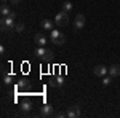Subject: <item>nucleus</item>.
Masks as SVG:
<instances>
[{"label":"nucleus","mask_w":120,"mask_h":118,"mask_svg":"<svg viewBox=\"0 0 120 118\" xmlns=\"http://www.w3.org/2000/svg\"><path fill=\"white\" fill-rule=\"evenodd\" d=\"M34 54L37 56V57H40L42 61H50V59L53 57V51L48 50V48H45V46H38V48H35Z\"/></svg>","instance_id":"3"},{"label":"nucleus","mask_w":120,"mask_h":118,"mask_svg":"<svg viewBox=\"0 0 120 118\" xmlns=\"http://www.w3.org/2000/svg\"><path fill=\"white\" fill-rule=\"evenodd\" d=\"M40 115H42V117H51V115H53V107H51L50 104H43V105L40 107Z\"/></svg>","instance_id":"8"},{"label":"nucleus","mask_w":120,"mask_h":118,"mask_svg":"<svg viewBox=\"0 0 120 118\" xmlns=\"http://www.w3.org/2000/svg\"><path fill=\"white\" fill-rule=\"evenodd\" d=\"M40 26L43 30H53L55 29V22L51 21V19H43L42 22H40Z\"/></svg>","instance_id":"12"},{"label":"nucleus","mask_w":120,"mask_h":118,"mask_svg":"<svg viewBox=\"0 0 120 118\" xmlns=\"http://www.w3.org/2000/svg\"><path fill=\"white\" fill-rule=\"evenodd\" d=\"M34 42H35L38 46H45L46 43H48V40H46V37L43 35V34H35V37H34Z\"/></svg>","instance_id":"11"},{"label":"nucleus","mask_w":120,"mask_h":118,"mask_svg":"<svg viewBox=\"0 0 120 118\" xmlns=\"http://www.w3.org/2000/svg\"><path fill=\"white\" fill-rule=\"evenodd\" d=\"M48 83H50V86H53V88H61V86L64 85V78H63L61 75H56V77H51Z\"/></svg>","instance_id":"6"},{"label":"nucleus","mask_w":120,"mask_h":118,"mask_svg":"<svg viewBox=\"0 0 120 118\" xmlns=\"http://www.w3.org/2000/svg\"><path fill=\"white\" fill-rule=\"evenodd\" d=\"M56 117H58V118H64V117H67V113H63V112H59V113H56Z\"/></svg>","instance_id":"20"},{"label":"nucleus","mask_w":120,"mask_h":118,"mask_svg":"<svg viewBox=\"0 0 120 118\" xmlns=\"http://www.w3.org/2000/svg\"><path fill=\"white\" fill-rule=\"evenodd\" d=\"M0 54H2V56L5 54V46H3V45H0Z\"/></svg>","instance_id":"21"},{"label":"nucleus","mask_w":120,"mask_h":118,"mask_svg":"<svg viewBox=\"0 0 120 118\" xmlns=\"http://www.w3.org/2000/svg\"><path fill=\"white\" fill-rule=\"evenodd\" d=\"M111 82H112V77H111V75H109V77H107V75H104V77H102V85H104V86H109Z\"/></svg>","instance_id":"16"},{"label":"nucleus","mask_w":120,"mask_h":118,"mask_svg":"<svg viewBox=\"0 0 120 118\" xmlns=\"http://www.w3.org/2000/svg\"><path fill=\"white\" fill-rule=\"evenodd\" d=\"M10 13H11V11H10L8 5H2V8H0V14H2V16H8Z\"/></svg>","instance_id":"15"},{"label":"nucleus","mask_w":120,"mask_h":118,"mask_svg":"<svg viewBox=\"0 0 120 118\" xmlns=\"http://www.w3.org/2000/svg\"><path fill=\"white\" fill-rule=\"evenodd\" d=\"M55 22L59 26V27L67 26V24H69V13H67V11H64V10H61V11H59V13L55 16Z\"/></svg>","instance_id":"4"},{"label":"nucleus","mask_w":120,"mask_h":118,"mask_svg":"<svg viewBox=\"0 0 120 118\" xmlns=\"http://www.w3.org/2000/svg\"><path fill=\"white\" fill-rule=\"evenodd\" d=\"M109 75L111 77H119L120 75V65L119 64H114V65L109 67Z\"/></svg>","instance_id":"13"},{"label":"nucleus","mask_w":120,"mask_h":118,"mask_svg":"<svg viewBox=\"0 0 120 118\" xmlns=\"http://www.w3.org/2000/svg\"><path fill=\"white\" fill-rule=\"evenodd\" d=\"M30 110H32V102L30 100H22L21 102V113L22 115H27Z\"/></svg>","instance_id":"9"},{"label":"nucleus","mask_w":120,"mask_h":118,"mask_svg":"<svg viewBox=\"0 0 120 118\" xmlns=\"http://www.w3.org/2000/svg\"><path fill=\"white\" fill-rule=\"evenodd\" d=\"M61 10H64V11H67V13H69V11L72 10V3H71L69 0L63 2V5H61Z\"/></svg>","instance_id":"14"},{"label":"nucleus","mask_w":120,"mask_h":118,"mask_svg":"<svg viewBox=\"0 0 120 118\" xmlns=\"http://www.w3.org/2000/svg\"><path fill=\"white\" fill-rule=\"evenodd\" d=\"M18 86H19V88H26V86H27V80H22V82L19 83Z\"/></svg>","instance_id":"19"},{"label":"nucleus","mask_w":120,"mask_h":118,"mask_svg":"<svg viewBox=\"0 0 120 118\" xmlns=\"http://www.w3.org/2000/svg\"><path fill=\"white\" fill-rule=\"evenodd\" d=\"M10 2H11L13 5H18V3H19V2H21V0H10Z\"/></svg>","instance_id":"22"},{"label":"nucleus","mask_w":120,"mask_h":118,"mask_svg":"<svg viewBox=\"0 0 120 118\" xmlns=\"http://www.w3.org/2000/svg\"><path fill=\"white\" fill-rule=\"evenodd\" d=\"M50 40H51V43H55V45H58V46H63L66 43L64 34H61V30H58V29L50 30Z\"/></svg>","instance_id":"2"},{"label":"nucleus","mask_w":120,"mask_h":118,"mask_svg":"<svg viewBox=\"0 0 120 118\" xmlns=\"http://www.w3.org/2000/svg\"><path fill=\"white\" fill-rule=\"evenodd\" d=\"M93 73L96 75V77H104V75H107L109 73V69L106 67V65H96L94 69H93Z\"/></svg>","instance_id":"7"},{"label":"nucleus","mask_w":120,"mask_h":118,"mask_svg":"<svg viewBox=\"0 0 120 118\" xmlns=\"http://www.w3.org/2000/svg\"><path fill=\"white\" fill-rule=\"evenodd\" d=\"M85 22H86V18L83 16L82 13H79L74 19V26H75V30H82L83 26H85Z\"/></svg>","instance_id":"5"},{"label":"nucleus","mask_w":120,"mask_h":118,"mask_svg":"<svg viewBox=\"0 0 120 118\" xmlns=\"http://www.w3.org/2000/svg\"><path fill=\"white\" fill-rule=\"evenodd\" d=\"M7 2H8V0H2V5H7Z\"/></svg>","instance_id":"23"},{"label":"nucleus","mask_w":120,"mask_h":118,"mask_svg":"<svg viewBox=\"0 0 120 118\" xmlns=\"http://www.w3.org/2000/svg\"><path fill=\"white\" fill-rule=\"evenodd\" d=\"M11 80H13V78H11V75H5V77H3V83H7V85L11 83Z\"/></svg>","instance_id":"18"},{"label":"nucleus","mask_w":120,"mask_h":118,"mask_svg":"<svg viewBox=\"0 0 120 118\" xmlns=\"http://www.w3.org/2000/svg\"><path fill=\"white\" fill-rule=\"evenodd\" d=\"M15 18H16V14L11 11L8 16H3L2 18V30L3 32H8V30H15Z\"/></svg>","instance_id":"1"},{"label":"nucleus","mask_w":120,"mask_h":118,"mask_svg":"<svg viewBox=\"0 0 120 118\" xmlns=\"http://www.w3.org/2000/svg\"><path fill=\"white\" fill-rule=\"evenodd\" d=\"M15 32H18V34L24 32V24H22V22H18V24L15 26Z\"/></svg>","instance_id":"17"},{"label":"nucleus","mask_w":120,"mask_h":118,"mask_svg":"<svg viewBox=\"0 0 120 118\" xmlns=\"http://www.w3.org/2000/svg\"><path fill=\"white\" fill-rule=\"evenodd\" d=\"M79 117H80V109L77 105L69 107V110H67V118H79Z\"/></svg>","instance_id":"10"}]
</instances>
